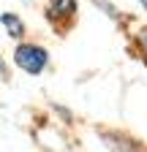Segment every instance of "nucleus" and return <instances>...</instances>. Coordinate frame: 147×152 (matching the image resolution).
<instances>
[{
    "label": "nucleus",
    "instance_id": "nucleus-1",
    "mask_svg": "<svg viewBox=\"0 0 147 152\" xmlns=\"http://www.w3.org/2000/svg\"><path fill=\"white\" fill-rule=\"evenodd\" d=\"M14 63L19 65L25 73L38 76V73L46 68V63H49V54H46L44 46H35V44H19V46H16V52H14Z\"/></svg>",
    "mask_w": 147,
    "mask_h": 152
},
{
    "label": "nucleus",
    "instance_id": "nucleus-5",
    "mask_svg": "<svg viewBox=\"0 0 147 152\" xmlns=\"http://www.w3.org/2000/svg\"><path fill=\"white\" fill-rule=\"evenodd\" d=\"M139 3H142V6H144V8H147V0H139Z\"/></svg>",
    "mask_w": 147,
    "mask_h": 152
},
{
    "label": "nucleus",
    "instance_id": "nucleus-2",
    "mask_svg": "<svg viewBox=\"0 0 147 152\" xmlns=\"http://www.w3.org/2000/svg\"><path fill=\"white\" fill-rule=\"evenodd\" d=\"M76 11V0H52L49 3V16L57 19V16H74Z\"/></svg>",
    "mask_w": 147,
    "mask_h": 152
},
{
    "label": "nucleus",
    "instance_id": "nucleus-4",
    "mask_svg": "<svg viewBox=\"0 0 147 152\" xmlns=\"http://www.w3.org/2000/svg\"><path fill=\"white\" fill-rule=\"evenodd\" d=\"M0 76H6V65H3V60H0Z\"/></svg>",
    "mask_w": 147,
    "mask_h": 152
},
{
    "label": "nucleus",
    "instance_id": "nucleus-3",
    "mask_svg": "<svg viewBox=\"0 0 147 152\" xmlns=\"http://www.w3.org/2000/svg\"><path fill=\"white\" fill-rule=\"evenodd\" d=\"M0 22L6 25L8 35H14V38H22V35H25V25H22V19H19V16H14V14H3V16H0Z\"/></svg>",
    "mask_w": 147,
    "mask_h": 152
}]
</instances>
